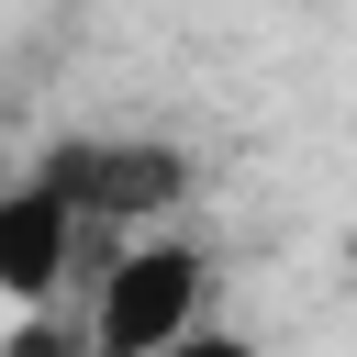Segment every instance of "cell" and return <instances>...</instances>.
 I'll list each match as a JSON object with an SVG mask.
<instances>
[{"instance_id":"1","label":"cell","mask_w":357,"mask_h":357,"mask_svg":"<svg viewBox=\"0 0 357 357\" xmlns=\"http://www.w3.org/2000/svg\"><path fill=\"white\" fill-rule=\"evenodd\" d=\"M190 324H212V257L190 234H123L112 268L89 279V357H167Z\"/></svg>"},{"instance_id":"2","label":"cell","mask_w":357,"mask_h":357,"mask_svg":"<svg viewBox=\"0 0 357 357\" xmlns=\"http://www.w3.org/2000/svg\"><path fill=\"white\" fill-rule=\"evenodd\" d=\"M33 178L78 223H100V234H145L156 212L190 201V156L178 145H145V134H67V145L33 156Z\"/></svg>"},{"instance_id":"3","label":"cell","mask_w":357,"mask_h":357,"mask_svg":"<svg viewBox=\"0 0 357 357\" xmlns=\"http://www.w3.org/2000/svg\"><path fill=\"white\" fill-rule=\"evenodd\" d=\"M112 245L123 234H100V223H78L45 178H0V301H22V312H56V290L89 268H112Z\"/></svg>"},{"instance_id":"4","label":"cell","mask_w":357,"mask_h":357,"mask_svg":"<svg viewBox=\"0 0 357 357\" xmlns=\"http://www.w3.org/2000/svg\"><path fill=\"white\" fill-rule=\"evenodd\" d=\"M167 357H257V346H245V335H223V324H190Z\"/></svg>"}]
</instances>
